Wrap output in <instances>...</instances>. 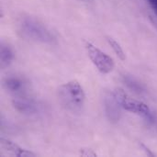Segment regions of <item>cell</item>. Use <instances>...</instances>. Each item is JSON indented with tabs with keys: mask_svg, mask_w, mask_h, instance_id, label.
Here are the masks:
<instances>
[{
	"mask_svg": "<svg viewBox=\"0 0 157 157\" xmlns=\"http://www.w3.org/2000/svg\"><path fill=\"white\" fill-rule=\"evenodd\" d=\"M0 58H1V67L2 68H6L7 65L10 64V63L14 59V52L9 46L2 44Z\"/></svg>",
	"mask_w": 157,
	"mask_h": 157,
	"instance_id": "obj_5",
	"label": "cell"
},
{
	"mask_svg": "<svg viewBox=\"0 0 157 157\" xmlns=\"http://www.w3.org/2000/svg\"><path fill=\"white\" fill-rule=\"evenodd\" d=\"M0 144H1V149L3 152H6V155H10L13 156H35L36 155L33 154L32 152L24 150L22 148H20L17 144L5 140V139H1L0 141Z\"/></svg>",
	"mask_w": 157,
	"mask_h": 157,
	"instance_id": "obj_4",
	"label": "cell"
},
{
	"mask_svg": "<svg viewBox=\"0 0 157 157\" xmlns=\"http://www.w3.org/2000/svg\"><path fill=\"white\" fill-rule=\"evenodd\" d=\"M80 155H83V156H97V154L92 149H88V148L81 149Z\"/></svg>",
	"mask_w": 157,
	"mask_h": 157,
	"instance_id": "obj_8",
	"label": "cell"
},
{
	"mask_svg": "<svg viewBox=\"0 0 157 157\" xmlns=\"http://www.w3.org/2000/svg\"><path fill=\"white\" fill-rule=\"evenodd\" d=\"M57 99L63 109L72 114H78L83 110L86 94L76 80L69 81L57 89Z\"/></svg>",
	"mask_w": 157,
	"mask_h": 157,
	"instance_id": "obj_1",
	"label": "cell"
},
{
	"mask_svg": "<svg viewBox=\"0 0 157 157\" xmlns=\"http://www.w3.org/2000/svg\"><path fill=\"white\" fill-rule=\"evenodd\" d=\"M148 3L150 4V6H152V8L154 9V11L155 12L157 15V0H147Z\"/></svg>",
	"mask_w": 157,
	"mask_h": 157,
	"instance_id": "obj_9",
	"label": "cell"
},
{
	"mask_svg": "<svg viewBox=\"0 0 157 157\" xmlns=\"http://www.w3.org/2000/svg\"><path fill=\"white\" fill-rule=\"evenodd\" d=\"M108 42L110 45V47L113 49L114 52L116 53V55L121 60V61H125L126 60V55L124 53V51L122 50L121 46L120 45V43L118 41H116L114 39L112 38H108Z\"/></svg>",
	"mask_w": 157,
	"mask_h": 157,
	"instance_id": "obj_6",
	"label": "cell"
},
{
	"mask_svg": "<svg viewBox=\"0 0 157 157\" xmlns=\"http://www.w3.org/2000/svg\"><path fill=\"white\" fill-rule=\"evenodd\" d=\"M113 97L118 104L127 111L140 116H148L150 114V109L145 103L128 97L121 88H116L113 91Z\"/></svg>",
	"mask_w": 157,
	"mask_h": 157,
	"instance_id": "obj_3",
	"label": "cell"
},
{
	"mask_svg": "<svg viewBox=\"0 0 157 157\" xmlns=\"http://www.w3.org/2000/svg\"><path fill=\"white\" fill-rule=\"evenodd\" d=\"M5 84H6V87L11 91H17V90L20 89L22 86V82L18 78H16V77L8 78Z\"/></svg>",
	"mask_w": 157,
	"mask_h": 157,
	"instance_id": "obj_7",
	"label": "cell"
},
{
	"mask_svg": "<svg viewBox=\"0 0 157 157\" xmlns=\"http://www.w3.org/2000/svg\"><path fill=\"white\" fill-rule=\"evenodd\" d=\"M85 47L90 61L101 74L107 75L113 71L115 63L110 56L103 52L89 41L85 42Z\"/></svg>",
	"mask_w": 157,
	"mask_h": 157,
	"instance_id": "obj_2",
	"label": "cell"
}]
</instances>
